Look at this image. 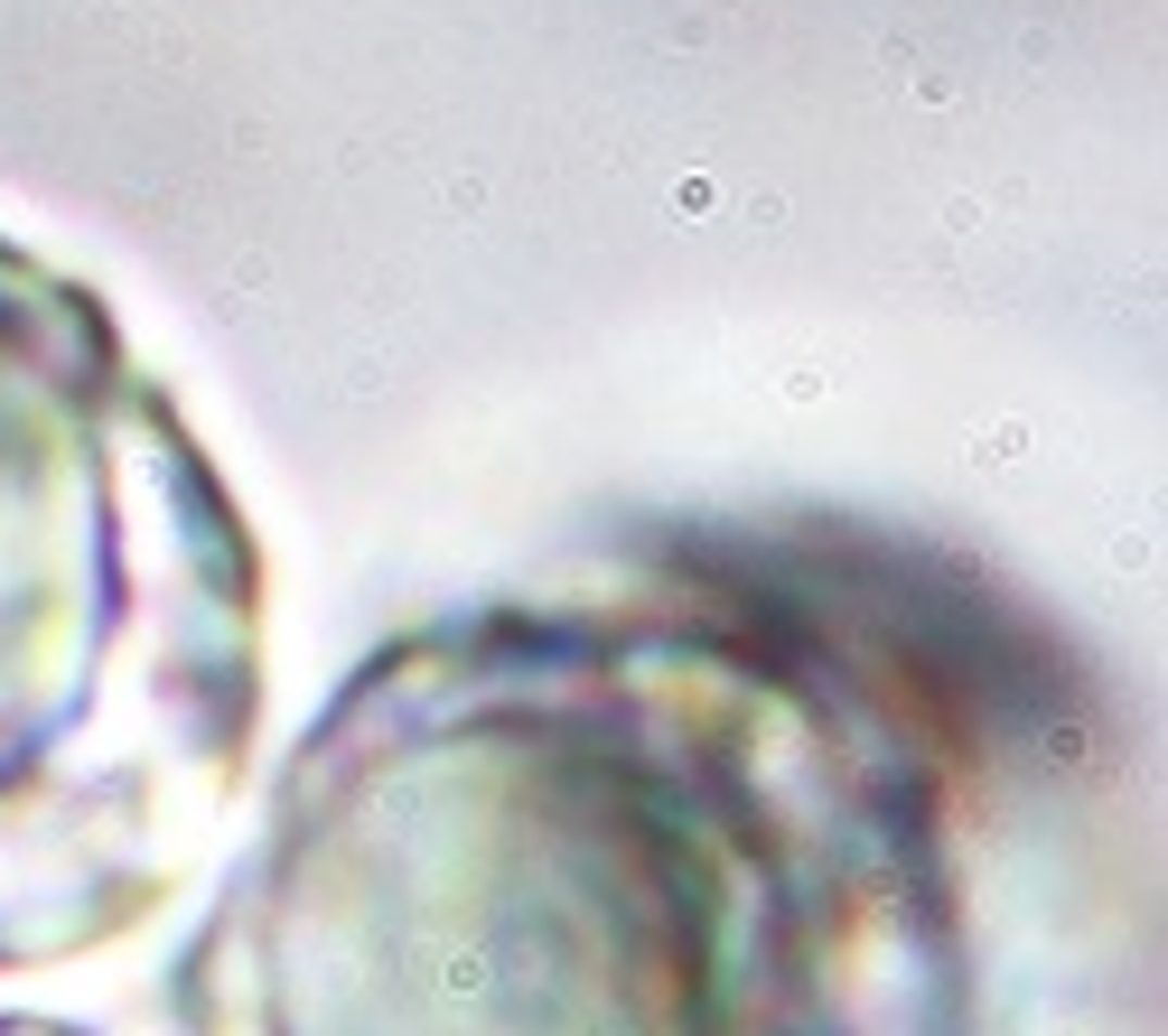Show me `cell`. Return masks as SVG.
<instances>
[{
    "instance_id": "6da1fadb",
    "label": "cell",
    "mask_w": 1168,
    "mask_h": 1036,
    "mask_svg": "<svg viewBox=\"0 0 1168 1036\" xmlns=\"http://www.w3.org/2000/svg\"><path fill=\"white\" fill-rule=\"evenodd\" d=\"M972 757L804 589L430 617L280 757L197 1036H972Z\"/></svg>"
},
{
    "instance_id": "7a4b0ae2",
    "label": "cell",
    "mask_w": 1168,
    "mask_h": 1036,
    "mask_svg": "<svg viewBox=\"0 0 1168 1036\" xmlns=\"http://www.w3.org/2000/svg\"><path fill=\"white\" fill-rule=\"evenodd\" d=\"M262 737V542L103 290L0 233V971L131 944Z\"/></svg>"
},
{
    "instance_id": "3957f363",
    "label": "cell",
    "mask_w": 1168,
    "mask_h": 1036,
    "mask_svg": "<svg viewBox=\"0 0 1168 1036\" xmlns=\"http://www.w3.org/2000/svg\"><path fill=\"white\" fill-rule=\"evenodd\" d=\"M0 1036H93L75 1018H38V1009H0Z\"/></svg>"
}]
</instances>
